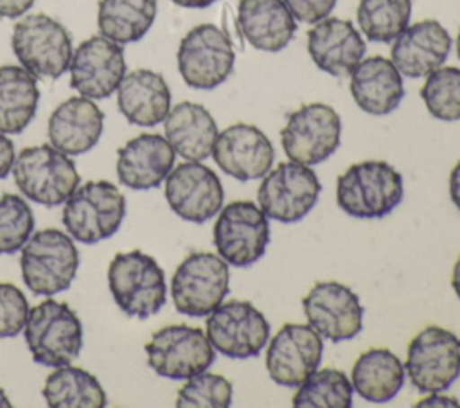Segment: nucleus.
Instances as JSON below:
<instances>
[{
    "instance_id": "1",
    "label": "nucleus",
    "mask_w": 460,
    "mask_h": 408,
    "mask_svg": "<svg viewBox=\"0 0 460 408\" xmlns=\"http://www.w3.org/2000/svg\"><path fill=\"white\" fill-rule=\"evenodd\" d=\"M404 196L401 173L385 160L350 165L336 180V203L352 217L379 219L388 216Z\"/></svg>"
},
{
    "instance_id": "2",
    "label": "nucleus",
    "mask_w": 460,
    "mask_h": 408,
    "mask_svg": "<svg viewBox=\"0 0 460 408\" xmlns=\"http://www.w3.org/2000/svg\"><path fill=\"white\" fill-rule=\"evenodd\" d=\"M11 49L20 65L36 79H58L70 65L72 36L56 18L25 14L13 27Z\"/></svg>"
},
{
    "instance_id": "3",
    "label": "nucleus",
    "mask_w": 460,
    "mask_h": 408,
    "mask_svg": "<svg viewBox=\"0 0 460 408\" xmlns=\"http://www.w3.org/2000/svg\"><path fill=\"white\" fill-rule=\"evenodd\" d=\"M23 334L32 359L43 367L68 365L83 349L79 316L68 304L54 298L29 309Z\"/></svg>"
},
{
    "instance_id": "4",
    "label": "nucleus",
    "mask_w": 460,
    "mask_h": 408,
    "mask_svg": "<svg viewBox=\"0 0 460 408\" xmlns=\"http://www.w3.org/2000/svg\"><path fill=\"white\" fill-rule=\"evenodd\" d=\"M22 279L40 297H52L70 288L79 268L74 239L58 228H43L29 237L20 255Z\"/></svg>"
},
{
    "instance_id": "5",
    "label": "nucleus",
    "mask_w": 460,
    "mask_h": 408,
    "mask_svg": "<svg viewBox=\"0 0 460 408\" xmlns=\"http://www.w3.org/2000/svg\"><path fill=\"white\" fill-rule=\"evenodd\" d=\"M108 288L128 316L149 318L167 300V286L162 266L140 250L117 253L108 266Z\"/></svg>"
},
{
    "instance_id": "6",
    "label": "nucleus",
    "mask_w": 460,
    "mask_h": 408,
    "mask_svg": "<svg viewBox=\"0 0 460 408\" xmlns=\"http://www.w3.org/2000/svg\"><path fill=\"white\" fill-rule=\"evenodd\" d=\"M126 216V198L108 180L86 182L77 187L63 207L66 234L79 243L95 244L110 239Z\"/></svg>"
},
{
    "instance_id": "7",
    "label": "nucleus",
    "mask_w": 460,
    "mask_h": 408,
    "mask_svg": "<svg viewBox=\"0 0 460 408\" xmlns=\"http://www.w3.org/2000/svg\"><path fill=\"white\" fill-rule=\"evenodd\" d=\"M13 176L20 192L43 207L65 203L79 183L74 160L50 144L22 149L16 155Z\"/></svg>"
},
{
    "instance_id": "8",
    "label": "nucleus",
    "mask_w": 460,
    "mask_h": 408,
    "mask_svg": "<svg viewBox=\"0 0 460 408\" xmlns=\"http://www.w3.org/2000/svg\"><path fill=\"white\" fill-rule=\"evenodd\" d=\"M230 291L228 262L210 252L189 253L171 279V298L178 313L207 316Z\"/></svg>"
},
{
    "instance_id": "9",
    "label": "nucleus",
    "mask_w": 460,
    "mask_h": 408,
    "mask_svg": "<svg viewBox=\"0 0 460 408\" xmlns=\"http://www.w3.org/2000/svg\"><path fill=\"white\" fill-rule=\"evenodd\" d=\"M176 63L187 86L212 90L232 75L235 50L223 29L214 23H199L181 38Z\"/></svg>"
},
{
    "instance_id": "10",
    "label": "nucleus",
    "mask_w": 460,
    "mask_h": 408,
    "mask_svg": "<svg viewBox=\"0 0 460 408\" xmlns=\"http://www.w3.org/2000/svg\"><path fill=\"white\" fill-rule=\"evenodd\" d=\"M404 370L422 394L447 390L460 376V341L455 333L438 325L424 327L408 343Z\"/></svg>"
},
{
    "instance_id": "11",
    "label": "nucleus",
    "mask_w": 460,
    "mask_h": 408,
    "mask_svg": "<svg viewBox=\"0 0 460 408\" xmlns=\"http://www.w3.org/2000/svg\"><path fill=\"white\" fill-rule=\"evenodd\" d=\"M212 235L217 255L228 266L248 268L268 248L270 223L259 205L248 200H237L221 207Z\"/></svg>"
},
{
    "instance_id": "12",
    "label": "nucleus",
    "mask_w": 460,
    "mask_h": 408,
    "mask_svg": "<svg viewBox=\"0 0 460 408\" xmlns=\"http://www.w3.org/2000/svg\"><path fill=\"white\" fill-rule=\"evenodd\" d=\"M320 191V180L311 165L288 160L262 176L257 201L268 219L296 223L316 205Z\"/></svg>"
},
{
    "instance_id": "13",
    "label": "nucleus",
    "mask_w": 460,
    "mask_h": 408,
    "mask_svg": "<svg viewBox=\"0 0 460 408\" xmlns=\"http://www.w3.org/2000/svg\"><path fill=\"white\" fill-rule=\"evenodd\" d=\"M341 119L323 102H309L288 115L280 129V144L291 162L316 165L327 160L340 146Z\"/></svg>"
},
{
    "instance_id": "14",
    "label": "nucleus",
    "mask_w": 460,
    "mask_h": 408,
    "mask_svg": "<svg viewBox=\"0 0 460 408\" xmlns=\"http://www.w3.org/2000/svg\"><path fill=\"white\" fill-rule=\"evenodd\" d=\"M205 334L219 354L234 359L255 358L270 340V322L248 300H228L207 315Z\"/></svg>"
},
{
    "instance_id": "15",
    "label": "nucleus",
    "mask_w": 460,
    "mask_h": 408,
    "mask_svg": "<svg viewBox=\"0 0 460 408\" xmlns=\"http://www.w3.org/2000/svg\"><path fill=\"white\" fill-rule=\"evenodd\" d=\"M149 367L167 379H189L216 359V350L199 327L176 324L153 333L146 343Z\"/></svg>"
},
{
    "instance_id": "16",
    "label": "nucleus",
    "mask_w": 460,
    "mask_h": 408,
    "mask_svg": "<svg viewBox=\"0 0 460 408\" xmlns=\"http://www.w3.org/2000/svg\"><path fill=\"white\" fill-rule=\"evenodd\" d=\"M307 324L329 341H347L363 329L365 309L358 293L336 280H320L302 298Z\"/></svg>"
},
{
    "instance_id": "17",
    "label": "nucleus",
    "mask_w": 460,
    "mask_h": 408,
    "mask_svg": "<svg viewBox=\"0 0 460 408\" xmlns=\"http://www.w3.org/2000/svg\"><path fill=\"white\" fill-rule=\"evenodd\" d=\"M171 210L189 223H207L225 201L219 176L201 162H183L171 169L164 189Z\"/></svg>"
},
{
    "instance_id": "18",
    "label": "nucleus",
    "mask_w": 460,
    "mask_h": 408,
    "mask_svg": "<svg viewBox=\"0 0 460 408\" xmlns=\"http://www.w3.org/2000/svg\"><path fill=\"white\" fill-rule=\"evenodd\" d=\"M323 356V338L309 324H284L268 340L266 370L280 386H298L313 374Z\"/></svg>"
},
{
    "instance_id": "19",
    "label": "nucleus",
    "mask_w": 460,
    "mask_h": 408,
    "mask_svg": "<svg viewBox=\"0 0 460 408\" xmlns=\"http://www.w3.org/2000/svg\"><path fill=\"white\" fill-rule=\"evenodd\" d=\"M68 72L70 86L79 95L106 99L117 92L126 74L124 49L102 34L90 36L74 50Z\"/></svg>"
},
{
    "instance_id": "20",
    "label": "nucleus",
    "mask_w": 460,
    "mask_h": 408,
    "mask_svg": "<svg viewBox=\"0 0 460 408\" xmlns=\"http://www.w3.org/2000/svg\"><path fill=\"white\" fill-rule=\"evenodd\" d=\"M212 158L225 174L250 182L262 178L273 165L275 147L262 129L237 122L217 133Z\"/></svg>"
},
{
    "instance_id": "21",
    "label": "nucleus",
    "mask_w": 460,
    "mask_h": 408,
    "mask_svg": "<svg viewBox=\"0 0 460 408\" xmlns=\"http://www.w3.org/2000/svg\"><path fill=\"white\" fill-rule=\"evenodd\" d=\"M451 36L437 20H420L408 25L390 49V61L410 79L426 77L444 65L451 52Z\"/></svg>"
},
{
    "instance_id": "22",
    "label": "nucleus",
    "mask_w": 460,
    "mask_h": 408,
    "mask_svg": "<svg viewBox=\"0 0 460 408\" xmlns=\"http://www.w3.org/2000/svg\"><path fill=\"white\" fill-rule=\"evenodd\" d=\"M307 52L322 72L343 77L363 59L367 43L352 22L327 16L307 31Z\"/></svg>"
},
{
    "instance_id": "23",
    "label": "nucleus",
    "mask_w": 460,
    "mask_h": 408,
    "mask_svg": "<svg viewBox=\"0 0 460 408\" xmlns=\"http://www.w3.org/2000/svg\"><path fill=\"white\" fill-rule=\"evenodd\" d=\"M176 153L165 137L142 133L117 149V178L133 191H147L165 182Z\"/></svg>"
},
{
    "instance_id": "24",
    "label": "nucleus",
    "mask_w": 460,
    "mask_h": 408,
    "mask_svg": "<svg viewBox=\"0 0 460 408\" xmlns=\"http://www.w3.org/2000/svg\"><path fill=\"white\" fill-rule=\"evenodd\" d=\"M104 113L88 97H70L56 106L49 117V142L68 156L90 151L101 138Z\"/></svg>"
},
{
    "instance_id": "25",
    "label": "nucleus",
    "mask_w": 460,
    "mask_h": 408,
    "mask_svg": "<svg viewBox=\"0 0 460 408\" xmlns=\"http://www.w3.org/2000/svg\"><path fill=\"white\" fill-rule=\"evenodd\" d=\"M117 106L124 119L133 126H158L171 110L169 84L164 75L155 70H129L117 88Z\"/></svg>"
},
{
    "instance_id": "26",
    "label": "nucleus",
    "mask_w": 460,
    "mask_h": 408,
    "mask_svg": "<svg viewBox=\"0 0 460 408\" xmlns=\"http://www.w3.org/2000/svg\"><path fill=\"white\" fill-rule=\"evenodd\" d=\"M350 75V95L368 115L392 113L404 97V83L395 65L383 56L361 59Z\"/></svg>"
},
{
    "instance_id": "27",
    "label": "nucleus",
    "mask_w": 460,
    "mask_h": 408,
    "mask_svg": "<svg viewBox=\"0 0 460 408\" xmlns=\"http://www.w3.org/2000/svg\"><path fill=\"white\" fill-rule=\"evenodd\" d=\"M237 23L257 50L280 52L296 32V20L284 0H239Z\"/></svg>"
},
{
    "instance_id": "28",
    "label": "nucleus",
    "mask_w": 460,
    "mask_h": 408,
    "mask_svg": "<svg viewBox=\"0 0 460 408\" xmlns=\"http://www.w3.org/2000/svg\"><path fill=\"white\" fill-rule=\"evenodd\" d=\"M164 133L176 155L190 162H203L212 155L219 131L212 113L203 104L181 101L164 119Z\"/></svg>"
},
{
    "instance_id": "29",
    "label": "nucleus",
    "mask_w": 460,
    "mask_h": 408,
    "mask_svg": "<svg viewBox=\"0 0 460 408\" xmlns=\"http://www.w3.org/2000/svg\"><path fill=\"white\" fill-rule=\"evenodd\" d=\"M404 363L385 347H372L358 356L352 365L350 383L354 392L368 403L392 401L404 385Z\"/></svg>"
},
{
    "instance_id": "30",
    "label": "nucleus",
    "mask_w": 460,
    "mask_h": 408,
    "mask_svg": "<svg viewBox=\"0 0 460 408\" xmlns=\"http://www.w3.org/2000/svg\"><path fill=\"white\" fill-rule=\"evenodd\" d=\"M40 101L36 77L22 65L0 67V133L18 135L34 119Z\"/></svg>"
},
{
    "instance_id": "31",
    "label": "nucleus",
    "mask_w": 460,
    "mask_h": 408,
    "mask_svg": "<svg viewBox=\"0 0 460 408\" xmlns=\"http://www.w3.org/2000/svg\"><path fill=\"white\" fill-rule=\"evenodd\" d=\"M156 11V0H99L97 27L119 45L135 43L147 34Z\"/></svg>"
},
{
    "instance_id": "32",
    "label": "nucleus",
    "mask_w": 460,
    "mask_h": 408,
    "mask_svg": "<svg viewBox=\"0 0 460 408\" xmlns=\"http://www.w3.org/2000/svg\"><path fill=\"white\" fill-rule=\"evenodd\" d=\"M41 394L50 408H101L108 403L99 379L70 363L47 376Z\"/></svg>"
},
{
    "instance_id": "33",
    "label": "nucleus",
    "mask_w": 460,
    "mask_h": 408,
    "mask_svg": "<svg viewBox=\"0 0 460 408\" xmlns=\"http://www.w3.org/2000/svg\"><path fill=\"white\" fill-rule=\"evenodd\" d=\"M356 18L368 41L392 43L410 25L411 0H359Z\"/></svg>"
},
{
    "instance_id": "34",
    "label": "nucleus",
    "mask_w": 460,
    "mask_h": 408,
    "mask_svg": "<svg viewBox=\"0 0 460 408\" xmlns=\"http://www.w3.org/2000/svg\"><path fill=\"white\" fill-rule=\"evenodd\" d=\"M352 383L338 368H316L309 374L293 395L291 404L296 408H350Z\"/></svg>"
},
{
    "instance_id": "35",
    "label": "nucleus",
    "mask_w": 460,
    "mask_h": 408,
    "mask_svg": "<svg viewBox=\"0 0 460 408\" xmlns=\"http://www.w3.org/2000/svg\"><path fill=\"white\" fill-rule=\"evenodd\" d=\"M420 99L431 117L444 122L460 120V68L438 67L428 74Z\"/></svg>"
},
{
    "instance_id": "36",
    "label": "nucleus",
    "mask_w": 460,
    "mask_h": 408,
    "mask_svg": "<svg viewBox=\"0 0 460 408\" xmlns=\"http://www.w3.org/2000/svg\"><path fill=\"white\" fill-rule=\"evenodd\" d=\"M34 230V216L29 203L18 194L0 196V255L23 248Z\"/></svg>"
},
{
    "instance_id": "37",
    "label": "nucleus",
    "mask_w": 460,
    "mask_h": 408,
    "mask_svg": "<svg viewBox=\"0 0 460 408\" xmlns=\"http://www.w3.org/2000/svg\"><path fill=\"white\" fill-rule=\"evenodd\" d=\"M232 383L225 376L203 370L185 379L174 404L180 408H226L232 404Z\"/></svg>"
},
{
    "instance_id": "38",
    "label": "nucleus",
    "mask_w": 460,
    "mask_h": 408,
    "mask_svg": "<svg viewBox=\"0 0 460 408\" xmlns=\"http://www.w3.org/2000/svg\"><path fill=\"white\" fill-rule=\"evenodd\" d=\"M29 302L20 288L11 282H0V338H13L25 327Z\"/></svg>"
},
{
    "instance_id": "39",
    "label": "nucleus",
    "mask_w": 460,
    "mask_h": 408,
    "mask_svg": "<svg viewBox=\"0 0 460 408\" xmlns=\"http://www.w3.org/2000/svg\"><path fill=\"white\" fill-rule=\"evenodd\" d=\"M338 0H284L295 20L302 23H316L323 18H327Z\"/></svg>"
},
{
    "instance_id": "40",
    "label": "nucleus",
    "mask_w": 460,
    "mask_h": 408,
    "mask_svg": "<svg viewBox=\"0 0 460 408\" xmlns=\"http://www.w3.org/2000/svg\"><path fill=\"white\" fill-rule=\"evenodd\" d=\"M14 160L16 153L13 140L5 133H0V180H4L13 171Z\"/></svg>"
},
{
    "instance_id": "41",
    "label": "nucleus",
    "mask_w": 460,
    "mask_h": 408,
    "mask_svg": "<svg viewBox=\"0 0 460 408\" xmlns=\"http://www.w3.org/2000/svg\"><path fill=\"white\" fill-rule=\"evenodd\" d=\"M34 0H0V16L2 18H18L23 16Z\"/></svg>"
},
{
    "instance_id": "42",
    "label": "nucleus",
    "mask_w": 460,
    "mask_h": 408,
    "mask_svg": "<svg viewBox=\"0 0 460 408\" xmlns=\"http://www.w3.org/2000/svg\"><path fill=\"white\" fill-rule=\"evenodd\" d=\"M449 198L453 205L460 210V160L449 173Z\"/></svg>"
},
{
    "instance_id": "43",
    "label": "nucleus",
    "mask_w": 460,
    "mask_h": 408,
    "mask_svg": "<svg viewBox=\"0 0 460 408\" xmlns=\"http://www.w3.org/2000/svg\"><path fill=\"white\" fill-rule=\"evenodd\" d=\"M417 406H458V401L455 397L438 395V392L429 394V397L417 403Z\"/></svg>"
},
{
    "instance_id": "44",
    "label": "nucleus",
    "mask_w": 460,
    "mask_h": 408,
    "mask_svg": "<svg viewBox=\"0 0 460 408\" xmlns=\"http://www.w3.org/2000/svg\"><path fill=\"white\" fill-rule=\"evenodd\" d=\"M171 2L180 7H185V9H205L212 4H216L217 0H171Z\"/></svg>"
},
{
    "instance_id": "45",
    "label": "nucleus",
    "mask_w": 460,
    "mask_h": 408,
    "mask_svg": "<svg viewBox=\"0 0 460 408\" xmlns=\"http://www.w3.org/2000/svg\"><path fill=\"white\" fill-rule=\"evenodd\" d=\"M451 286H453V291L456 293V297H458V300H460V255H458V259L455 261V266H453Z\"/></svg>"
},
{
    "instance_id": "46",
    "label": "nucleus",
    "mask_w": 460,
    "mask_h": 408,
    "mask_svg": "<svg viewBox=\"0 0 460 408\" xmlns=\"http://www.w3.org/2000/svg\"><path fill=\"white\" fill-rule=\"evenodd\" d=\"M13 404H11V401H9V397H7V394L0 388V408H11Z\"/></svg>"
},
{
    "instance_id": "47",
    "label": "nucleus",
    "mask_w": 460,
    "mask_h": 408,
    "mask_svg": "<svg viewBox=\"0 0 460 408\" xmlns=\"http://www.w3.org/2000/svg\"><path fill=\"white\" fill-rule=\"evenodd\" d=\"M456 54H458V59H460V29H458V36H456Z\"/></svg>"
},
{
    "instance_id": "48",
    "label": "nucleus",
    "mask_w": 460,
    "mask_h": 408,
    "mask_svg": "<svg viewBox=\"0 0 460 408\" xmlns=\"http://www.w3.org/2000/svg\"><path fill=\"white\" fill-rule=\"evenodd\" d=\"M458 341H460V338H458Z\"/></svg>"
}]
</instances>
